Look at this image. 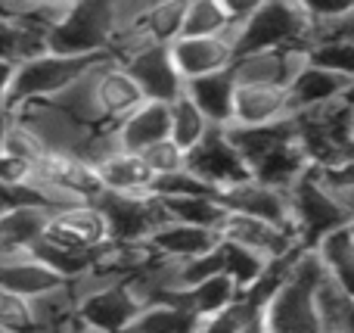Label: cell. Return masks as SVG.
<instances>
[{
    "instance_id": "cell-1",
    "label": "cell",
    "mask_w": 354,
    "mask_h": 333,
    "mask_svg": "<svg viewBox=\"0 0 354 333\" xmlns=\"http://www.w3.org/2000/svg\"><path fill=\"white\" fill-rule=\"evenodd\" d=\"M311 37V19L301 12L295 0H264L233 28L236 53L249 50H280V47H305Z\"/></svg>"
},
{
    "instance_id": "cell-2",
    "label": "cell",
    "mask_w": 354,
    "mask_h": 333,
    "mask_svg": "<svg viewBox=\"0 0 354 333\" xmlns=\"http://www.w3.org/2000/svg\"><path fill=\"white\" fill-rule=\"evenodd\" d=\"M106 53H59V50H41V53L28 56V60L16 62L12 69V84H10V109L22 103H37V100H50L68 87L84 69Z\"/></svg>"
},
{
    "instance_id": "cell-3",
    "label": "cell",
    "mask_w": 354,
    "mask_h": 333,
    "mask_svg": "<svg viewBox=\"0 0 354 333\" xmlns=\"http://www.w3.org/2000/svg\"><path fill=\"white\" fill-rule=\"evenodd\" d=\"M286 209H289V231L295 234V240L301 246H314L317 237L345 224V218H348V209L317 178L314 168H308L286 190Z\"/></svg>"
},
{
    "instance_id": "cell-4",
    "label": "cell",
    "mask_w": 354,
    "mask_h": 333,
    "mask_svg": "<svg viewBox=\"0 0 354 333\" xmlns=\"http://www.w3.org/2000/svg\"><path fill=\"white\" fill-rule=\"evenodd\" d=\"M115 28L112 0H72L66 19L50 31L47 44L59 53H109Z\"/></svg>"
},
{
    "instance_id": "cell-5",
    "label": "cell",
    "mask_w": 354,
    "mask_h": 333,
    "mask_svg": "<svg viewBox=\"0 0 354 333\" xmlns=\"http://www.w3.org/2000/svg\"><path fill=\"white\" fill-rule=\"evenodd\" d=\"M44 240L59 243L66 249H78V253H97L109 240L106 212L97 206V199H78V203L53 206L47 215Z\"/></svg>"
},
{
    "instance_id": "cell-6",
    "label": "cell",
    "mask_w": 354,
    "mask_h": 333,
    "mask_svg": "<svg viewBox=\"0 0 354 333\" xmlns=\"http://www.w3.org/2000/svg\"><path fill=\"white\" fill-rule=\"evenodd\" d=\"M187 172H193L199 181H205L214 193L239 184L249 178V162L230 141L227 128H208V134L199 143L187 150Z\"/></svg>"
},
{
    "instance_id": "cell-7",
    "label": "cell",
    "mask_w": 354,
    "mask_h": 333,
    "mask_svg": "<svg viewBox=\"0 0 354 333\" xmlns=\"http://www.w3.org/2000/svg\"><path fill=\"white\" fill-rule=\"evenodd\" d=\"M97 206L106 212L109 240H149L165 222V212L156 193H109L100 190Z\"/></svg>"
},
{
    "instance_id": "cell-8",
    "label": "cell",
    "mask_w": 354,
    "mask_h": 333,
    "mask_svg": "<svg viewBox=\"0 0 354 333\" xmlns=\"http://www.w3.org/2000/svg\"><path fill=\"white\" fill-rule=\"evenodd\" d=\"M261 330L268 333H320L314 315V287L286 274L261 305Z\"/></svg>"
},
{
    "instance_id": "cell-9",
    "label": "cell",
    "mask_w": 354,
    "mask_h": 333,
    "mask_svg": "<svg viewBox=\"0 0 354 333\" xmlns=\"http://www.w3.org/2000/svg\"><path fill=\"white\" fill-rule=\"evenodd\" d=\"M115 60L137 78V84L143 87V97L147 100H165V103H171L177 93L183 91V78L171 60L168 44H140V47L128 50L124 56H115Z\"/></svg>"
},
{
    "instance_id": "cell-10",
    "label": "cell",
    "mask_w": 354,
    "mask_h": 333,
    "mask_svg": "<svg viewBox=\"0 0 354 333\" xmlns=\"http://www.w3.org/2000/svg\"><path fill=\"white\" fill-rule=\"evenodd\" d=\"M218 234L221 240H233L239 246H249L261 259H277V255H286L295 246H301L289 228L268 222V218L249 215V212H236V209L224 212V218L218 224Z\"/></svg>"
},
{
    "instance_id": "cell-11",
    "label": "cell",
    "mask_w": 354,
    "mask_h": 333,
    "mask_svg": "<svg viewBox=\"0 0 354 333\" xmlns=\"http://www.w3.org/2000/svg\"><path fill=\"white\" fill-rule=\"evenodd\" d=\"M168 50L183 81L218 72V69H230L236 60L233 35H180L168 44Z\"/></svg>"
},
{
    "instance_id": "cell-12",
    "label": "cell",
    "mask_w": 354,
    "mask_h": 333,
    "mask_svg": "<svg viewBox=\"0 0 354 333\" xmlns=\"http://www.w3.org/2000/svg\"><path fill=\"white\" fill-rule=\"evenodd\" d=\"M93 93H97V106L100 116L106 125L118 122L122 116H128L131 109L143 103V87L137 84V78L115 60V56H106L97 62V72H93Z\"/></svg>"
},
{
    "instance_id": "cell-13",
    "label": "cell",
    "mask_w": 354,
    "mask_h": 333,
    "mask_svg": "<svg viewBox=\"0 0 354 333\" xmlns=\"http://www.w3.org/2000/svg\"><path fill=\"white\" fill-rule=\"evenodd\" d=\"M305 66V47H280V50H249L236 53L233 78L236 84H280L289 87L292 75Z\"/></svg>"
},
{
    "instance_id": "cell-14",
    "label": "cell",
    "mask_w": 354,
    "mask_h": 333,
    "mask_svg": "<svg viewBox=\"0 0 354 333\" xmlns=\"http://www.w3.org/2000/svg\"><path fill=\"white\" fill-rule=\"evenodd\" d=\"M91 165H93L97 181H100V190H109V193H153L156 174H153V168L143 162V156L134 153V150L112 147V150H106L103 156H97Z\"/></svg>"
},
{
    "instance_id": "cell-15",
    "label": "cell",
    "mask_w": 354,
    "mask_h": 333,
    "mask_svg": "<svg viewBox=\"0 0 354 333\" xmlns=\"http://www.w3.org/2000/svg\"><path fill=\"white\" fill-rule=\"evenodd\" d=\"M292 100L280 84H236L230 125H270L292 118Z\"/></svg>"
},
{
    "instance_id": "cell-16",
    "label": "cell",
    "mask_w": 354,
    "mask_h": 333,
    "mask_svg": "<svg viewBox=\"0 0 354 333\" xmlns=\"http://www.w3.org/2000/svg\"><path fill=\"white\" fill-rule=\"evenodd\" d=\"M311 168V159H308L305 147L299 143V137H286V141L274 143L270 150H264L255 162H249V174L255 181L268 187H277V190L286 193L301 174Z\"/></svg>"
},
{
    "instance_id": "cell-17",
    "label": "cell",
    "mask_w": 354,
    "mask_h": 333,
    "mask_svg": "<svg viewBox=\"0 0 354 333\" xmlns=\"http://www.w3.org/2000/svg\"><path fill=\"white\" fill-rule=\"evenodd\" d=\"M109 128L118 147L140 153L143 147L168 137V103L165 100H143L137 109H131L128 116L112 122Z\"/></svg>"
},
{
    "instance_id": "cell-18",
    "label": "cell",
    "mask_w": 354,
    "mask_h": 333,
    "mask_svg": "<svg viewBox=\"0 0 354 333\" xmlns=\"http://www.w3.org/2000/svg\"><path fill=\"white\" fill-rule=\"evenodd\" d=\"M286 91H289V100H292V109L299 112V109H311V106H324L339 97H348L354 91V81L305 60V66L292 75Z\"/></svg>"
},
{
    "instance_id": "cell-19",
    "label": "cell",
    "mask_w": 354,
    "mask_h": 333,
    "mask_svg": "<svg viewBox=\"0 0 354 333\" xmlns=\"http://www.w3.org/2000/svg\"><path fill=\"white\" fill-rule=\"evenodd\" d=\"M218 199L224 203V209H236V212H249V215L268 218L274 224H283L289 228V209H286V193L277 190V187H268L261 181H255L249 174L245 181L227 187V190L218 193Z\"/></svg>"
},
{
    "instance_id": "cell-20",
    "label": "cell",
    "mask_w": 354,
    "mask_h": 333,
    "mask_svg": "<svg viewBox=\"0 0 354 333\" xmlns=\"http://www.w3.org/2000/svg\"><path fill=\"white\" fill-rule=\"evenodd\" d=\"M0 284L31 299L44 290L66 284V278L37 259L31 249H22V253H0Z\"/></svg>"
},
{
    "instance_id": "cell-21",
    "label": "cell",
    "mask_w": 354,
    "mask_h": 333,
    "mask_svg": "<svg viewBox=\"0 0 354 333\" xmlns=\"http://www.w3.org/2000/svg\"><path fill=\"white\" fill-rule=\"evenodd\" d=\"M221 234L214 228H202V224H187V222H165L153 231L149 237V246L156 249L165 259H196V255H205L218 246Z\"/></svg>"
},
{
    "instance_id": "cell-22",
    "label": "cell",
    "mask_w": 354,
    "mask_h": 333,
    "mask_svg": "<svg viewBox=\"0 0 354 333\" xmlns=\"http://www.w3.org/2000/svg\"><path fill=\"white\" fill-rule=\"evenodd\" d=\"M233 91H236L233 69H218V72L196 75V78L183 81V93H187V97L202 109V116H205L212 125H218V128L230 125Z\"/></svg>"
},
{
    "instance_id": "cell-23",
    "label": "cell",
    "mask_w": 354,
    "mask_h": 333,
    "mask_svg": "<svg viewBox=\"0 0 354 333\" xmlns=\"http://www.w3.org/2000/svg\"><path fill=\"white\" fill-rule=\"evenodd\" d=\"M47 206L16 203L0 215V253H22L44 237L47 228Z\"/></svg>"
},
{
    "instance_id": "cell-24",
    "label": "cell",
    "mask_w": 354,
    "mask_h": 333,
    "mask_svg": "<svg viewBox=\"0 0 354 333\" xmlns=\"http://www.w3.org/2000/svg\"><path fill=\"white\" fill-rule=\"evenodd\" d=\"M128 330H153V333H183V330H199L196 315L180 303V296H159L140 305Z\"/></svg>"
},
{
    "instance_id": "cell-25",
    "label": "cell",
    "mask_w": 354,
    "mask_h": 333,
    "mask_svg": "<svg viewBox=\"0 0 354 333\" xmlns=\"http://www.w3.org/2000/svg\"><path fill=\"white\" fill-rule=\"evenodd\" d=\"M75 293L72 287L59 284L53 290H44L37 296H31V324L41 330H84L75 312Z\"/></svg>"
},
{
    "instance_id": "cell-26",
    "label": "cell",
    "mask_w": 354,
    "mask_h": 333,
    "mask_svg": "<svg viewBox=\"0 0 354 333\" xmlns=\"http://www.w3.org/2000/svg\"><path fill=\"white\" fill-rule=\"evenodd\" d=\"M239 293L243 290L233 284V278H227L224 271H214V274H208V278H202L199 284L180 290L177 296H180V303L193 312L196 321H199V327H202L205 318H212L214 312H221L227 303H233Z\"/></svg>"
},
{
    "instance_id": "cell-27",
    "label": "cell",
    "mask_w": 354,
    "mask_h": 333,
    "mask_svg": "<svg viewBox=\"0 0 354 333\" xmlns=\"http://www.w3.org/2000/svg\"><path fill=\"white\" fill-rule=\"evenodd\" d=\"M162 212L171 222H187V224H202V228L218 231L221 218H224V203L218 193H171V197H159Z\"/></svg>"
},
{
    "instance_id": "cell-28",
    "label": "cell",
    "mask_w": 354,
    "mask_h": 333,
    "mask_svg": "<svg viewBox=\"0 0 354 333\" xmlns=\"http://www.w3.org/2000/svg\"><path fill=\"white\" fill-rule=\"evenodd\" d=\"M305 60L354 81V37L342 31H314L305 44Z\"/></svg>"
},
{
    "instance_id": "cell-29",
    "label": "cell",
    "mask_w": 354,
    "mask_h": 333,
    "mask_svg": "<svg viewBox=\"0 0 354 333\" xmlns=\"http://www.w3.org/2000/svg\"><path fill=\"white\" fill-rule=\"evenodd\" d=\"M354 299L345 293V287L339 284L333 274H326L314 290V315H317L320 333H345Z\"/></svg>"
},
{
    "instance_id": "cell-30",
    "label": "cell",
    "mask_w": 354,
    "mask_h": 333,
    "mask_svg": "<svg viewBox=\"0 0 354 333\" xmlns=\"http://www.w3.org/2000/svg\"><path fill=\"white\" fill-rule=\"evenodd\" d=\"M47 35L31 25H25L22 19H16L12 12L0 10V60L6 62H22L28 56L47 50Z\"/></svg>"
},
{
    "instance_id": "cell-31",
    "label": "cell",
    "mask_w": 354,
    "mask_h": 333,
    "mask_svg": "<svg viewBox=\"0 0 354 333\" xmlns=\"http://www.w3.org/2000/svg\"><path fill=\"white\" fill-rule=\"evenodd\" d=\"M230 141L236 143V150L243 153L245 162H255L264 150H270L274 143L292 137V118H283V122H270V125H224Z\"/></svg>"
},
{
    "instance_id": "cell-32",
    "label": "cell",
    "mask_w": 354,
    "mask_h": 333,
    "mask_svg": "<svg viewBox=\"0 0 354 333\" xmlns=\"http://www.w3.org/2000/svg\"><path fill=\"white\" fill-rule=\"evenodd\" d=\"M208 128H214V125L202 116V109L183 91L168 103V137L177 147L189 150L193 143H199L208 134Z\"/></svg>"
},
{
    "instance_id": "cell-33",
    "label": "cell",
    "mask_w": 354,
    "mask_h": 333,
    "mask_svg": "<svg viewBox=\"0 0 354 333\" xmlns=\"http://www.w3.org/2000/svg\"><path fill=\"white\" fill-rule=\"evenodd\" d=\"M233 28L236 22L221 0H187L180 35H233Z\"/></svg>"
},
{
    "instance_id": "cell-34",
    "label": "cell",
    "mask_w": 354,
    "mask_h": 333,
    "mask_svg": "<svg viewBox=\"0 0 354 333\" xmlns=\"http://www.w3.org/2000/svg\"><path fill=\"white\" fill-rule=\"evenodd\" d=\"M218 255H221V271H224L227 278H233V284L243 293L255 284L264 262H268L258 253H252L249 246H239V243H233V240H218Z\"/></svg>"
},
{
    "instance_id": "cell-35",
    "label": "cell",
    "mask_w": 354,
    "mask_h": 333,
    "mask_svg": "<svg viewBox=\"0 0 354 333\" xmlns=\"http://www.w3.org/2000/svg\"><path fill=\"white\" fill-rule=\"evenodd\" d=\"M199 330H224V333H245L261 330V305H255L245 293H239L233 303H227L221 312L202 321Z\"/></svg>"
},
{
    "instance_id": "cell-36",
    "label": "cell",
    "mask_w": 354,
    "mask_h": 333,
    "mask_svg": "<svg viewBox=\"0 0 354 333\" xmlns=\"http://www.w3.org/2000/svg\"><path fill=\"white\" fill-rule=\"evenodd\" d=\"M140 156H143V162L153 168L156 178H159V174H171V172H180V168H187V150L177 147L171 137H162V141L143 147Z\"/></svg>"
},
{
    "instance_id": "cell-37",
    "label": "cell",
    "mask_w": 354,
    "mask_h": 333,
    "mask_svg": "<svg viewBox=\"0 0 354 333\" xmlns=\"http://www.w3.org/2000/svg\"><path fill=\"white\" fill-rule=\"evenodd\" d=\"M314 249H317V255L324 259V265L330 268V271H336L339 265H345L348 259H354V237L348 234L345 224H339V228L326 231L324 237H317Z\"/></svg>"
},
{
    "instance_id": "cell-38",
    "label": "cell",
    "mask_w": 354,
    "mask_h": 333,
    "mask_svg": "<svg viewBox=\"0 0 354 333\" xmlns=\"http://www.w3.org/2000/svg\"><path fill=\"white\" fill-rule=\"evenodd\" d=\"M0 330H35L31 299L0 284Z\"/></svg>"
},
{
    "instance_id": "cell-39",
    "label": "cell",
    "mask_w": 354,
    "mask_h": 333,
    "mask_svg": "<svg viewBox=\"0 0 354 333\" xmlns=\"http://www.w3.org/2000/svg\"><path fill=\"white\" fill-rule=\"evenodd\" d=\"M301 6L308 19H311V31L333 25L339 19H345L348 12H354V0H295Z\"/></svg>"
},
{
    "instance_id": "cell-40",
    "label": "cell",
    "mask_w": 354,
    "mask_h": 333,
    "mask_svg": "<svg viewBox=\"0 0 354 333\" xmlns=\"http://www.w3.org/2000/svg\"><path fill=\"white\" fill-rule=\"evenodd\" d=\"M37 178V165L28 159H19L12 153H0V187L16 190L22 184H31Z\"/></svg>"
},
{
    "instance_id": "cell-41",
    "label": "cell",
    "mask_w": 354,
    "mask_h": 333,
    "mask_svg": "<svg viewBox=\"0 0 354 333\" xmlns=\"http://www.w3.org/2000/svg\"><path fill=\"white\" fill-rule=\"evenodd\" d=\"M314 172H317V178L324 181V184L330 187L336 197H342V193H354V156L336 162V165L314 168Z\"/></svg>"
},
{
    "instance_id": "cell-42",
    "label": "cell",
    "mask_w": 354,
    "mask_h": 333,
    "mask_svg": "<svg viewBox=\"0 0 354 333\" xmlns=\"http://www.w3.org/2000/svg\"><path fill=\"white\" fill-rule=\"evenodd\" d=\"M221 3L227 6V12L233 16V22H243V19L249 16L252 10H258L264 0H221Z\"/></svg>"
},
{
    "instance_id": "cell-43",
    "label": "cell",
    "mask_w": 354,
    "mask_h": 333,
    "mask_svg": "<svg viewBox=\"0 0 354 333\" xmlns=\"http://www.w3.org/2000/svg\"><path fill=\"white\" fill-rule=\"evenodd\" d=\"M12 69L16 62L0 60V109H10V84H12Z\"/></svg>"
},
{
    "instance_id": "cell-44",
    "label": "cell",
    "mask_w": 354,
    "mask_h": 333,
    "mask_svg": "<svg viewBox=\"0 0 354 333\" xmlns=\"http://www.w3.org/2000/svg\"><path fill=\"white\" fill-rule=\"evenodd\" d=\"M330 274L345 287V293H348V296L354 299V259H348L345 265H339L336 271H330Z\"/></svg>"
},
{
    "instance_id": "cell-45",
    "label": "cell",
    "mask_w": 354,
    "mask_h": 333,
    "mask_svg": "<svg viewBox=\"0 0 354 333\" xmlns=\"http://www.w3.org/2000/svg\"><path fill=\"white\" fill-rule=\"evenodd\" d=\"M12 122V109H0V153H3V143H6V131H10Z\"/></svg>"
},
{
    "instance_id": "cell-46",
    "label": "cell",
    "mask_w": 354,
    "mask_h": 333,
    "mask_svg": "<svg viewBox=\"0 0 354 333\" xmlns=\"http://www.w3.org/2000/svg\"><path fill=\"white\" fill-rule=\"evenodd\" d=\"M12 206V199H10V190H6V187H0V215H3L6 209H10Z\"/></svg>"
},
{
    "instance_id": "cell-47",
    "label": "cell",
    "mask_w": 354,
    "mask_h": 333,
    "mask_svg": "<svg viewBox=\"0 0 354 333\" xmlns=\"http://www.w3.org/2000/svg\"><path fill=\"white\" fill-rule=\"evenodd\" d=\"M345 228H348V234L354 237V212H348V218H345Z\"/></svg>"
},
{
    "instance_id": "cell-48",
    "label": "cell",
    "mask_w": 354,
    "mask_h": 333,
    "mask_svg": "<svg viewBox=\"0 0 354 333\" xmlns=\"http://www.w3.org/2000/svg\"><path fill=\"white\" fill-rule=\"evenodd\" d=\"M345 333H354V305H351V315H348V324H345Z\"/></svg>"
},
{
    "instance_id": "cell-49",
    "label": "cell",
    "mask_w": 354,
    "mask_h": 333,
    "mask_svg": "<svg viewBox=\"0 0 354 333\" xmlns=\"http://www.w3.org/2000/svg\"><path fill=\"white\" fill-rule=\"evenodd\" d=\"M3 6H6V0H0V10H3Z\"/></svg>"
}]
</instances>
